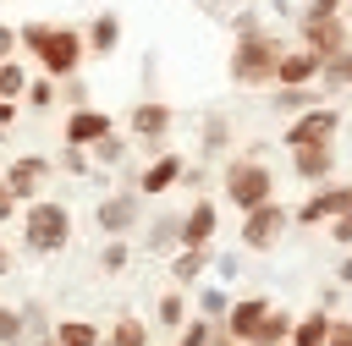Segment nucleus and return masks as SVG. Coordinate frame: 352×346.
<instances>
[{"mask_svg":"<svg viewBox=\"0 0 352 346\" xmlns=\"http://www.w3.org/2000/svg\"><path fill=\"white\" fill-rule=\"evenodd\" d=\"M22 38L38 49V60H44V71L50 77H66V71H77V55H82V38L72 33V27H50V22H28L22 27Z\"/></svg>","mask_w":352,"mask_h":346,"instance_id":"nucleus-1","label":"nucleus"},{"mask_svg":"<svg viewBox=\"0 0 352 346\" xmlns=\"http://www.w3.org/2000/svg\"><path fill=\"white\" fill-rule=\"evenodd\" d=\"M275 60H280V44H275V38L242 33V38H236V55H231V82H242V88L270 82V77H275Z\"/></svg>","mask_w":352,"mask_h":346,"instance_id":"nucleus-2","label":"nucleus"},{"mask_svg":"<svg viewBox=\"0 0 352 346\" xmlns=\"http://www.w3.org/2000/svg\"><path fill=\"white\" fill-rule=\"evenodd\" d=\"M226 198L248 214V209H258V203H275V176H270V165H258V159H231V170H226Z\"/></svg>","mask_w":352,"mask_h":346,"instance_id":"nucleus-3","label":"nucleus"},{"mask_svg":"<svg viewBox=\"0 0 352 346\" xmlns=\"http://www.w3.org/2000/svg\"><path fill=\"white\" fill-rule=\"evenodd\" d=\"M72 242V214L66 203H33L28 209V247L33 253H60Z\"/></svg>","mask_w":352,"mask_h":346,"instance_id":"nucleus-4","label":"nucleus"},{"mask_svg":"<svg viewBox=\"0 0 352 346\" xmlns=\"http://www.w3.org/2000/svg\"><path fill=\"white\" fill-rule=\"evenodd\" d=\"M280 236H286V209H280V203H258V209H248V220H242V242H248L253 253L280 247Z\"/></svg>","mask_w":352,"mask_h":346,"instance_id":"nucleus-5","label":"nucleus"},{"mask_svg":"<svg viewBox=\"0 0 352 346\" xmlns=\"http://www.w3.org/2000/svg\"><path fill=\"white\" fill-rule=\"evenodd\" d=\"M44 176H50V159H38V154H22V159H11V170H6L0 181H6V192H11L16 203H28V198L44 187Z\"/></svg>","mask_w":352,"mask_h":346,"instance_id":"nucleus-6","label":"nucleus"},{"mask_svg":"<svg viewBox=\"0 0 352 346\" xmlns=\"http://www.w3.org/2000/svg\"><path fill=\"white\" fill-rule=\"evenodd\" d=\"M214 225H220L214 203H192V209H187V214L176 220V242H182V247H209Z\"/></svg>","mask_w":352,"mask_h":346,"instance_id":"nucleus-7","label":"nucleus"},{"mask_svg":"<svg viewBox=\"0 0 352 346\" xmlns=\"http://www.w3.org/2000/svg\"><path fill=\"white\" fill-rule=\"evenodd\" d=\"M341 126V110H308L292 132H286V143L292 148H308V143H330V132Z\"/></svg>","mask_w":352,"mask_h":346,"instance_id":"nucleus-8","label":"nucleus"},{"mask_svg":"<svg viewBox=\"0 0 352 346\" xmlns=\"http://www.w3.org/2000/svg\"><path fill=\"white\" fill-rule=\"evenodd\" d=\"M302 38H308V55H319V60L341 55V16H308Z\"/></svg>","mask_w":352,"mask_h":346,"instance_id":"nucleus-9","label":"nucleus"},{"mask_svg":"<svg viewBox=\"0 0 352 346\" xmlns=\"http://www.w3.org/2000/svg\"><path fill=\"white\" fill-rule=\"evenodd\" d=\"M352 209V192L346 187H324V192H314L302 209H297V220L302 225H319V220H336V214H346Z\"/></svg>","mask_w":352,"mask_h":346,"instance_id":"nucleus-10","label":"nucleus"},{"mask_svg":"<svg viewBox=\"0 0 352 346\" xmlns=\"http://www.w3.org/2000/svg\"><path fill=\"white\" fill-rule=\"evenodd\" d=\"M264 308H270V297H242V302H231V308H226V341H248L253 324L264 319Z\"/></svg>","mask_w":352,"mask_h":346,"instance_id":"nucleus-11","label":"nucleus"},{"mask_svg":"<svg viewBox=\"0 0 352 346\" xmlns=\"http://www.w3.org/2000/svg\"><path fill=\"white\" fill-rule=\"evenodd\" d=\"M104 132H110V115H99V110H77V115H66V143H72V148H94Z\"/></svg>","mask_w":352,"mask_h":346,"instance_id":"nucleus-12","label":"nucleus"},{"mask_svg":"<svg viewBox=\"0 0 352 346\" xmlns=\"http://www.w3.org/2000/svg\"><path fill=\"white\" fill-rule=\"evenodd\" d=\"M286 335H292V313L286 308H264V319L253 324V335H248V346H286Z\"/></svg>","mask_w":352,"mask_h":346,"instance_id":"nucleus-13","label":"nucleus"},{"mask_svg":"<svg viewBox=\"0 0 352 346\" xmlns=\"http://www.w3.org/2000/svg\"><path fill=\"white\" fill-rule=\"evenodd\" d=\"M319 77V55H280L275 60V82H286V88H302V82H314Z\"/></svg>","mask_w":352,"mask_h":346,"instance_id":"nucleus-14","label":"nucleus"},{"mask_svg":"<svg viewBox=\"0 0 352 346\" xmlns=\"http://www.w3.org/2000/svg\"><path fill=\"white\" fill-rule=\"evenodd\" d=\"M182 170H187V159H176V154H160V159L143 170V192H148V198H160L165 187H176V181H182Z\"/></svg>","mask_w":352,"mask_h":346,"instance_id":"nucleus-15","label":"nucleus"},{"mask_svg":"<svg viewBox=\"0 0 352 346\" xmlns=\"http://www.w3.org/2000/svg\"><path fill=\"white\" fill-rule=\"evenodd\" d=\"M324 335H330V313H308V319H292V335H286V346H324Z\"/></svg>","mask_w":352,"mask_h":346,"instance_id":"nucleus-16","label":"nucleus"},{"mask_svg":"<svg viewBox=\"0 0 352 346\" xmlns=\"http://www.w3.org/2000/svg\"><path fill=\"white\" fill-rule=\"evenodd\" d=\"M165 126H170V110H165V104L143 99V104L132 110V137H160Z\"/></svg>","mask_w":352,"mask_h":346,"instance_id":"nucleus-17","label":"nucleus"},{"mask_svg":"<svg viewBox=\"0 0 352 346\" xmlns=\"http://www.w3.org/2000/svg\"><path fill=\"white\" fill-rule=\"evenodd\" d=\"M292 154H297V176H302V181H319V176H330V165H336L324 143H308V148H292Z\"/></svg>","mask_w":352,"mask_h":346,"instance_id":"nucleus-18","label":"nucleus"},{"mask_svg":"<svg viewBox=\"0 0 352 346\" xmlns=\"http://www.w3.org/2000/svg\"><path fill=\"white\" fill-rule=\"evenodd\" d=\"M132 220H138V203H132L126 192H121V198H104V203H99V225H104V231H126Z\"/></svg>","mask_w":352,"mask_h":346,"instance_id":"nucleus-19","label":"nucleus"},{"mask_svg":"<svg viewBox=\"0 0 352 346\" xmlns=\"http://www.w3.org/2000/svg\"><path fill=\"white\" fill-rule=\"evenodd\" d=\"M50 335H55V346H99V330L88 319H60Z\"/></svg>","mask_w":352,"mask_h":346,"instance_id":"nucleus-20","label":"nucleus"},{"mask_svg":"<svg viewBox=\"0 0 352 346\" xmlns=\"http://www.w3.org/2000/svg\"><path fill=\"white\" fill-rule=\"evenodd\" d=\"M116 38H121V22L104 11V16L88 27V49H94V55H110V49H116Z\"/></svg>","mask_w":352,"mask_h":346,"instance_id":"nucleus-21","label":"nucleus"},{"mask_svg":"<svg viewBox=\"0 0 352 346\" xmlns=\"http://www.w3.org/2000/svg\"><path fill=\"white\" fill-rule=\"evenodd\" d=\"M204 264H209V247H187V253H176V280H198L204 275Z\"/></svg>","mask_w":352,"mask_h":346,"instance_id":"nucleus-22","label":"nucleus"},{"mask_svg":"<svg viewBox=\"0 0 352 346\" xmlns=\"http://www.w3.org/2000/svg\"><path fill=\"white\" fill-rule=\"evenodd\" d=\"M104 346H148V330H143V319H121L116 330H110V341Z\"/></svg>","mask_w":352,"mask_h":346,"instance_id":"nucleus-23","label":"nucleus"},{"mask_svg":"<svg viewBox=\"0 0 352 346\" xmlns=\"http://www.w3.org/2000/svg\"><path fill=\"white\" fill-rule=\"evenodd\" d=\"M22 341H28L22 313H16V308H0V346H22Z\"/></svg>","mask_w":352,"mask_h":346,"instance_id":"nucleus-24","label":"nucleus"},{"mask_svg":"<svg viewBox=\"0 0 352 346\" xmlns=\"http://www.w3.org/2000/svg\"><path fill=\"white\" fill-rule=\"evenodd\" d=\"M319 71H324V82H330V88H346V82H352V60H346V49H341V55H330V60H319Z\"/></svg>","mask_w":352,"mask_h":346,"instance_id":"nucleus-25","label":"nucleus"},{"mask_svg":"<svg viewBox=\"0 0 352 346\" xmlns=\"http://www.w3.org/2000/svg\"><path fill=\"white\" fill-rule=\"evenodd\" d=\"M22 82H28V77H22V66H16V60H0V99H11V104H16Z\"/></svg>","mask_w":352,"mask_h":346,"instance_id":"nucleus-26","label":"nucleus"},{"mask_svg":"<svg viewBox=\"0 0 352 346\" xmlns=\"http://www.w3.org/2000/svg\"><path fill=\"white\" fill-rule=\"evenodd\" d=\"M182 313H187V302H182V291H170V297H160V324H165V330H182Z\"/></svg>","mask_w":352,"mask_h":346,"instance_id":"nucleus-27","label":"nucleus"},{"mask_svg":"<svg viewBox=\"0 0 352 346\" xmlns=\"http://www.w3.org/2000/svg\"><path fill=\"white\" fill-rule=\"evenodd\" d=\"M198 308H204V319H226L231 297H226V291H198Z\"/></svg>","mask_w":352,"mask_h":346,"instance_id":"nucleus-28","label":"nucleus"},{"mask_svg":"<svg viewBox=\"0 0 352 346\" xmlns=\"http://www.w3.org/2000/svg\"><path fill=\"white\" fill-rule=\"evenodd\" d=\"M209 341H214V330H209V319H192V324L182 330V341H176V346H209Z\"/></svg>","mask_w":352,"mask_h":346,"instance_id":"nucleus-29","label":"nucleus"},{"mask_svg":"<svg viewBox=\"0 0 352 346\" xmlns=\"http://www.w3.org/2000/svg\"><path fill=\"white\" fill-rule=\"evenodd\" d=\"M94 159H99V165H116V159H121V137H110V132H104V137L94 143Z\"/></svg>","mask_w":352,"mask_h":346,"instance_id":"nucleus-30","label":"nucleus"},{"mask_svg":"<svg viewBox=\"0 0 352 346\" xmlns=\"http://www.w3.org/2000/svg\"><path fill=\"white\" fill-rule=\"evenodd\" d=\"M324 346H352V324H346V319H330V335H324Z\"/></svg>","mask_w":352,"mask_h":346,"instance_id":"nucleus-31","label":"nucleus"},{"mask_svg":"<svg viewBox=\"0 0 352 346\" xmlns=\"http://www.w3.org/2000/svg\"><path fill=\"white\" fill-rule=\"evenodd\" d=\"M121 264H126V242H110L104 247V269H121Z\"/></svg>","mask_w":352,"mask_h":346,"instance_id":"nucleus-32","label":"nucleus"},{"mask_svg":"<svg viewBox=\"0 0 352 346\" xmlns=\"http://www.w3.org/2000/svg\"><path fill=\"white\" fill-rule=\"evenodd\" d=\"M154 242H160V247L176 242V220H160V225H154Z\"/></svg>","mask_w":352,"mask_h":346,"instance_id":"nucleus-33","label":"nucleus"},{"mask_svg":"<svg viewBox=\"0 0 352 346\" xmlns=\"http://www.w3.org/2000/svg\"><path fill=\"white\" fill-rule=\"evenodd\" d=\"M336 11H341V0H314L308 5V16H336Z\"/></svg>","mask_w":352,"mask_h":346,"instance_id":"nucleus-34","label":"nucleus"},{"mask_svg":"<svg viewBox=\"0 0 352 346\" xmlns=\"http://www.w3.org/2000/svg\"><path fill=\"white\" fill-rule=\"evenodd\" d=\"M11 49H16V33H11V27H0V60H6Z\"/></svg>","mask_w":352,"mask_h":346,"instance_id":"nucleus-35","label":"nucleus"},{"mask_svg":"<svg viewBox=\"0 0 352 346\" xmlns=\"http://www.w3.org/2000/svg\"><path fill=\"white\" fill-rule=\"evenodd\" d=\"M11 203H16V198H11V192H6V181H0V220H11Z\"/></svg>","mask_w":352,"mask_h":346,"instance_id":"nucleus-36","label":"nucleus"},{"mask_svg":"<svg viewBox=\"0 0 352 346\" xmlns=\"http://www.w3.org/2000/svg\"><path fill=\"white\" fill-rule=\"evenodd\" d=\"M11 115H16V104H11V99H0V126H11Z\"/></svg>","mask_w":352,"mask_h":346,"instance_id":"nucleus-37","label":"nucleus"},{"mask_svg":"<svg viewBox=\"0 0 352 346\" xmlns=\"http://www.w3.org/2000/svg\"><path fill=\"white\" fill-rule=\"evenodd\" d=\"M0 275H11V247L0 242Z\"/></svg>","mask_w":352,"mask_h":346,"instance_id":"nucleus-38","label":"nucleus"},{"mask_svg":"<svg viewBox=\"0 0 352 346\" xmlns=\"http://www.w3.org/2000/svg\"><path fill=\"white\" fill-rule=\"evenodd\" d=\"M209 346H236V341H226V335H214V341H209Z\"/></svg>","mask_w":352,"mask_h":346,"instance_id":"nucleus-39","label":"nucleus"},{"mask_svg":"<svg viewBox=\"0 0 352 346\" xmlns=\"http://www.w3.org/2000/svg\"><path fill=\"white\" fill-rule=\"evenodd\" d=\"M99 346H104V341H99Z\"/></svg>","mask_w":352,"mask_h":346,"instance_id":"nucleus-40","label":"nucleus"}]
</instances>
